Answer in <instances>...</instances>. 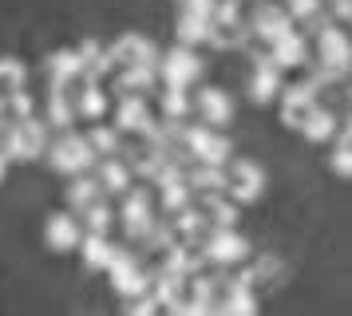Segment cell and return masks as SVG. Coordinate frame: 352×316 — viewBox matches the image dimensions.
Listing matches in <instances>:
<instances>
[{"mask_svg":"<svg viewBox=\"0 0 352 316\" xmlns=\"http://www.w3.org/2000/svg\"><path fill=\"white\" fill-rule=\"evenodd\" d=\"M198 111H202V119H206V126H218L230 119V99H226V91H218V87H202L198 91Z\"/></svg>","mask_w":352,"mask_h":316,"instance_id":"5b68a950","label":"cell"},{"mask_svg":"<svg viewBox=\"0 0 352 316\" xmlns=\"http://www.w3.org/2000/svg\"><path fill=\"white\" fill-rule=\"evenodd\" d=\"M52 155V166L56 170H67V174H80V170H87V166H96V150H91V142L83 139V135H60V142L48 150Z\"/></svg>","mask_w":352,"mask_h":316,"instance_id":"6da1fadb","label":"cell"},{"mask_svg":"<svg viewBox=\"0 0 352 316\" xmlns=\"http://www.w3.org/2000/svg\"><path fill=\"white\" fill-rule=\"evenodd\" d=\"M80 241V221L72 214H52L48 218V245L52 249H72Z\"/></svg>","mask_w":352,"mask_h":316,"instance_id":"8992f818","label":"cell"},{"mask_svg":"<svg viewBox=\"0 0 352 316\" xmlns=\"http://www.w3.org/2000/svg\"><path fill=\"white\" fill-rule=\"evenodd\" d=\"M245 28L254 32V36H261L265 44H273V40L285 36L293 24H289V12L281 4H257L254 12H250V24H245Z\"/></svg>","mask_w":352,"mask_h":316,"instance_id":"7a4b0ae2","label":"cell"},{"mask_svg":"<svg viewBox=\"0 0 352 316\" xmlns=\"http://www.w3.org/2000/svg\"><path fill=\"white\" fill-rule=\"evenodd\" d=\"M83 253H87V265L91 269H107L115 257V245L107 241V234H91L83 241Z\"/></svg>","mask_w":352,"mask_h":316,"instance_id":"ba28073f","label":"cell"},{"mask_svg":"<svg viewBox=\"0 0 352 316\" xmlns=\"http://www.w3.org/2000/svg\"><path fill=\"white\" fill-rule=\"evenodd\" d=\"M261 182H265V174L257 170L254 162H234L230 166V178H226L222 186L238 198V202H254L257 194H261Z\"/></svg>","mask_w":352,"mask_h":316,"instance_id":"277c9868","label":"cell"},{"mask_svg":"<svg viewBox=\"0 0 352 316\" xmlns=\"http://www.w3.org/2000/svg\"><path fill=\"white\" fill-rule=\"evenodd\" d=\"M159 76L166 79V87H186V83H194V79L202 76V63H198V56H194V52L178 47V52H170V56L162 60Z\"/></svg>","mask_w":352,"mask_h":316,"instance_id":"3957f363","label":"cell"},{"mask_svg":"<svg viewBox=\"0 0 352 316\" xmlns=\"http://www.w3.org/2000/svg\"><path fill=\"white\" fill-rule=\"evenodd\" d=\"M0 178H4V155H0Z\"/></svg>","mask_w":352,"mask_h":316,"instance_id":"8fae6325","label":"cell"},{"mask_svg":"<svg viewBox=\"0 0 352 316\" xmlns=\"http://www.w3.org/2000/svg\"><path fill=\"white\" fill-rule=\"evenodd\" d=\"M96 162H99V190L103 194H123V186H127V166L111 155L96 158Z\"/></svg>","mask_w":352,"mask_h":316,"instance_id":"52a82bcc","label":"cell"},{"mask_svg":"<svg viewBox=\"0 0 352 316\" xmlns=\"http://www.w3.org/2000/svg\"><path fill=\"white\" fill-rule=\"evenodd\" d=\"M24 87V67L16 60H0V103Z\"/></svg>","mask_w":352,"mask_h":316,"instance_id":"30bf717a","label":"cell"},{"mask_svg":"<svg viewBox=\"0 0 352 316\" xmlns=\"http://www.w3.org/2000/svg\"><path fill=\"white\" fill-rule=\"evenodd\" d=\"M99 194H103V190H99V182H96V178H87V174H80V178L72 182V190H67V198H72V205H76V210H87Z\"/></svg>","mask_w":352,"mask_h":316,"instance_id":"9c48e42d","label":"cell"}]
</instances>
